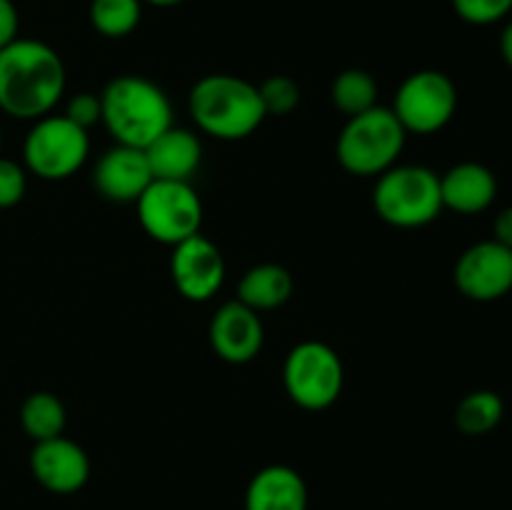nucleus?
Listing matches in <instances>:
<instances>
[{
  "label": "nucleus",
  "instance_id": "aec40b11",
  "mask_svg": "<svg viewBox=\"0 0 512 510\" xmlns=\"http://www.w3.org/2000/svg\"><path fill=\"white\" fill-rule=\"evenodd\" d=\"M505 415V403L495 390H473L455 408V425L465 435H488L500 425Z\"/></svg>",
  "mask_w": 512,
  "mask_h": 510
},
{
  "label": "nucleus",
  "instance_id": "f03ea898",
  "mask_svg": "<svg viewBox=\"0 0 512 510\" xmlns=\"http://www.w3.org/2000/svg\"><path fill=\"white\" fill-rule=\"evenodd\" d=\"M103 118L118 145L145 150L173 125V105L160 85L140 75H120L100 93Z\"/></svg>",
  "mask_w": 512,
  "mask_h": 510
},
{
  "label": "nucleus",
  "instance_id": "1a4fd4ad",
  "mask_svg": "<svg viewBox=\"0 0 512 510\" xmlns=\"http://www.w3.org/2000/svg\"><path fill=\"white\" fill-rule=\"evenodd\" d=\"M405 133L430 135L443 130L458 110V88L440 70H418L400 83L390 108Z\"/></svg>",
  "mask_w": 512,
  "mask_h": 510
},
{
  "label": "nucleus",
  "instance_id": "c85d7f7f",
  "mask_svg": "<svg viewBox=\"0 0 512 510\" xmlns=\"http://www.w3.org/2000/svg\"><path fill=\"white\" fill-rule=\"evenodd\" d=\"M500 55H503L505 65L512 70V20L503 28L500 33Z\"/></svg>",
  "mask_w": 512,
  "mask_h": 510
},
{
  "label": "nucleus",
  "instance_id": "c756f323",
  "mask_svg": "<svg viewBox=\"0 0 512 510\" xmlns=\"http://www.w3.org/2000/svg\"><path fill=\"white\" fill-rule=\"evenodd\" d=\"M143 5H155V8H175V5H180L183 0H140Z\"/></svg>",
  "mask_w": 512,
  "mask_h": 510
},
{
  "label": "nucleus",
  "instance_id": "a878e982",
  "mask_svg": "<svg viewBox=\"0 0 512 510\" xmlns=\"http://www.w3.org/2000/svg\"><path fill=\"white\" fill-rule=\"evenodd\" d=\"M65 118L73 120L80 128L90 130L95 123H100L103 118V108H100V95L93 93H78L68 100V108H65Z\"/></svg>",
  "mask_w": 512,
  "mask_h": 510
},
{
  "label": "nucleus",
  "instance_id": "f257e3e1",
  "mask_svg": "<svg viewBox=\"0 0 512 510\" xmlns=\"http://www.w3.org/2000/svg\"><path fill=\"white\" fill-rule=\"evenodd\" d=\"M65 93L63 58L43 40L18 38L0 50V110L10 118L50 115Z\"/></svg>",
  "mask_w": 512,
  "mask_h": 510
},
{
  "label": "nucleus",
  "instance_id": "39448f33",
  "mask_svg": "<svg viewBox=\"0 0 512 510\" xmlns=\"http://www.w3.org/2000/svg\"><path fill=\"white\" fill-rule=\"evenodd\" d=\"M375 213L395 228H423L443 210L440 175L425 165H393L378 175Z\"/></svg>",
  "mask_w": 512,
  "mask_h": 510
},
{
  "label": "nucleus",
  "instance_id": "b1692460",
  "mask_svg": "<svg viewBox=\"0 0 512 510\" xmlns=\"http://www.w3.org/2000/svg\"><path fill=\"white\" fill-rule=\"evenodd\" d=\"M455 15L470 25H493L512 13V0H450Z\"/></svg>",
  "mask_w": 512,
  "mask_h": 510
},
{
  "label": "nucleus",
  "instance_id": "423d86ee",
  "mask_svg": "<svg viewBox=\"0 0 512 510\" xmlns=\"http://www.w3.org/2000/svg\"><path fill=\"white\" fill-rule=\"evenodd\" d=\"M90 153L88 130L65 115H43L25 135V168L43 180H65L78 173Z\"/></svg>",
  "mask_w": 512,
  "mask_h": 510
},
{
  "label": "nucleus",
  "instance_id": "a211bd4d",
  "mask_svg": "<svg viewBox=\"0 0 512 510\" xmlns=\"http://www.w3.org/2000/svg\"><path fill=\"white\" fill-rule=\"evenodd\" d=\"M293 295V275L278 263H260L250 268L238 283V300L255 313L275 310Z\"/></svg>",
  "mask_w": 512,
  "mask_h": 510
},
{
  "label": "nucleus",
  "instance_id": "2eb2a0df",
  "mask_svg": "<svg viewBox=\"0 0 512 510\" xmlns=\"http://www.w3.org/2000/svg\"><path fill=\"white\" fill-rule=\"evenodd\" d=\"M440 195H443V208L463 215H478L495 203L498 178L488 165L465 160L440 175Z\"/></svg>",
  "mask_w": 512,
  "mask_h": 510
},
{
  "label": "nucleus",
  "instance_id": "dca6fc26",
  "mask_svg": "<svg viewBox=\"0 0 512 510\" xmlns=\"http://www.w3.org/2000/svg\"><path fill=\"white\" fill-rule=\"evenodd\" d=\"M153 180H185L190 183L203 160V145L193 130L170 125L145 148Z\"/></svg>",
  "mask_w": 512,
  "mask_h": 510
},
{
  "label": "nucleus",
  "instance_id": "f3484780",
  "mask_svg": "<svg viewBox=\"0 0 512 510\" xmlns=\"http://www.w3.org/2000/svg\"><path fill=\"white\" fill-rule=\"evenodd\" d=\"M245 510H308V485L290 465H268L248 483Z\"/></svg>",
  "mask_w": 512,
  "mask_h": 510
},
{
  "label": "nucleus",
  "instance_id": "6e6552de",
  "mask_svg": "<svg viewBox=\"0 0 512 510\" xmlns=\"http://www.w3.org/2000/svg\"><path fill=\"white\" fill-rule=\"evenodd\" d=\"M138 220L145 233L165 245H178L200 233L203 203L185 180H153L138 200Z\"/></svg>",
  "mask_w": 512,
  "mask_h": 510
},
{
  "label": "nucleus",
  "instance_id": "0eeeda50",
  "mask_svg": "<svg viewBox=\"0 0 512 510\" xmlns=\"http://www.w3.org/2000/svg\"><path fill=\"white\" fill-rule=\"evenodd\" d=\"M345 370L340 355L320 340H303L288 353L283 365V385L295 405L305 410H325L340 398Z\"/></svg>",
  "mask_w": 512,
  "mask_h": 510
},
{
  "label": "nucleus",
  "instance_id": "bb28decb",
  "mask_svg": "<svg viewBox=\"0 0 512 510\" xmlns=\"http://www.w3.org/2000/svg\"><path fill=\"white\" fill-rule=\"evenodd\" d=\"M20 15L13 0H0V50L18 40Z\"/></svg>",
  "mask_w": 512,
  "mask_h": 510
},
{
  "label": "nucleus",
  "instance_id": "412c9836",
  "mask_svg": "<svg viewBox=\"0 0 512 510\" xmlns=\"http://www.w3.org/2000/svg\"><path fill=\"white\" fill-rule=\"evenodd\" d=\"M330 98H333V105L340 113L353 118V115H360L378 105V83H375L368 70L348 68L333 80Z\"/></svg>",
  "mask_w": 512,
  "mask_h": 510
},
{
  "label": "nucleus",
  "instance_id": "7c9ffc66",
  "mask_svg": "<svg viewBox=\"0 0 512 510\" xmlns=\"http://www.w3.org/2000/svg\"><path fill=\"white\" fill-rule=\"evenodd\" d=\"M0 143H3V135H0Z\"/></svg>",
  "mask_w": 512,
  "mask_h": 510
},
{
  "label": "nucleus",
  "instance_id": "cd10ccee",
  "mask_svg": "<svg viewBox=\"0 0 512 510\" xmlns=\"http://www.w3.org/2000/svg\"><path fill=\"white\" fill-rule=\"evenodd\" d=\"M493 240L512 248V205L500 210L493 223Z\"/></svg>",
  "mask_w": 512,
  "mask_h": 510
},
{
  "label": "nucleus",
  "instance_id": "20e7f679",
  "mask_svg": "<svg viewBox=\"0 0 512 510\" xmlns=\"http://www.w3.org/2000/svg\"><path fill=\"white\" fill-rule=\"evenodd\" d=\"M405 128L390 108L365 110V113L348 118L340 130L335 155L343 170L358 178L383 175L395 165L405 148Z\"/></svg>",
  "mask_w": 512,
  "mask_h": 510
},
{
  "label": "nucleus",
  "instance_id": "393cba45",
  "mask_svg": "<svg viewBox=\"0 0 512 510\" xmlns=\"http://www.w3.org/2000/svg\"><path fill=\"white\" fill-rule=\"evenodd\" d=\"M25 190H28V178L23 165L10 158H0V210L18 205Z\"/></svg>",
  "mask_w": 512,
  "mask_h": 510
},
{
  "label": "nucleus",
  "instance_id": "9d476101",
  "mask_svg": "<svg viewBox=\"0 0 512 510\" xmlns=\"http://www.w3.org/2000/svg\"><path fill=\"white\" fill-rule=\"evenodd\" d=\"M460 293L475 303H493L512 290V248L498 240H480L463 250L453 270Z\"/></svg>",
  "mask_w": 512,
  "mask_h": 510
},
{
  "label": "nucleus",
  "instance_id": "7ed1b4c3",
  "mask_svg": "<svg viewBox=\"0 0 512 510\" xmlns=\"http://www.w3.org/2000/svg\"><path fill=\"white\" fill-rule=\"evenodd\" d=\"M190 115L203 133L218 140H243L268 118L258 85L238 75H205L190 90Z\"/></svg>",
  "mask_w": 512,
  "mask_h": 510
},
{
  "label": "nucleus",
  "instance_id": "4468645a",
  "mask_svg": "<svg viewBox=\"0 0 512 510\" xmlns=\"http://www.w3.org/2000/svg\"><path fill=\"white\" fill-rule=\"evenodd\" d=\"M153 183L145 150L115 145L105 150L93 170V185L110 203H135Z\"/></svg>",
  "mask_w": 512,
  "mask_h": 510
},
{
  "label": "nucleus",
  "instance_id": "f8f14e48",
  "mask_svg": "<svg viewBox=\"0 0 512 510\" xmlns=\"http://www.w3.org/2000/svg\"><path fill=\"white\" fill-rule=\"evenodd\" d=\"M30 473L55 495L78 493L90 478V458L75 440L50 438L35 443L30 453Z\"/></svg>",
  "mask_w": 512,
  "mask_h": 510
},
{
  "label": "nucleus",
  "instance_id": "9b49d317",
  "mask_svg": "<svg viewBox=\"0 0 512 510\" xmlns=\"http://www.w3.org/2000/svg\"><path fill=\"white\" fill-rule=\"evenodd\" d=\"M170 275H173L175 288H178L183 298L193 300V303H205V300H210L223 288V253L205 235H190L183 243L173 245Z\"/></svg>",
  "mask_w": 512,
  "mask_h": 510
},
{
  "label": "nucleus",
  "instance_id": "6ab92c4d",
  "mask_svg": "<svg viewBox=\"0 0 512 510\" xmlns=\"http://www.w3.org/2000/svg\"><path fill=\"white\" fill-rule=\"evenodd\" d=\"M20 425H23L25 435L33 438L35 443L58 438L65 430L63 400L53 393H45V390L28 395L23 408H20Z\"/></svg>",
  "mask_w": 512,
  "mask_h": 510
},
{
  "label": "nucleus",
  "instance_id": "4be33fe9",
  "mask_svg": "<svg viewBox=\"0 0 512 510\" xmlns=\"http://www.w3.org/2000/svg\"><path fill=\"white\" fill-rule=\"evenodd\" d=\"M90 25L105 38H125L133 33L143 18L140 0H93L90 3Z\"/></svg>",
  "mask_w": 512,
  "mask_h": 510
},
{
  "label": "nucleus",
  "instance_id": "ddd939ff",
  "mask_svg": "<svg viewBox=\"0 0 512 510\" xmlns=\"http://www.w3.org/2000/svg\"><path fill=\"white\" fill-rule=\"evenodd\" d=\"M208 335L215 355L233 365H243L258 358L265 340L260 315L240 300L220 305L218 313L210 320Z\"/></svg>",
  "mask_w": 512,
  "mask_h": 510
},
{
  "label": "nucleus",
  "instance_id": "5701e85b",
  "mask_svg": "<svg viewBox=\"0 0 512 510\" xmlns=\"http://www.w3.org/2000/svg\"><path fill=\"white\" fill-rule=\"evenodd\" d=\"M265 115H290L300 103V85L288 75H270L258 85Z\"/></svg>",
  "mask_w": 512,
  "mask_h": 510
}]
</instances>
